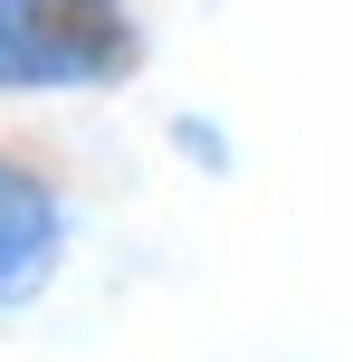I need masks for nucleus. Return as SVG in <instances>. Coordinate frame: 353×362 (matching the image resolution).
<instances>
[{
  "instance_id": "obj_2",
  "label": "nucleus",
  "mask_w": 353,
  "mask_h": 362,
  "mask_svg": "<svg viewBox=\"0 0 353 362\" xmlns=\"http://www.w3.org/2000/svg\"><path fill=\"white\" fill-rule=\"evenodd\" d=\"M76 257V181L38 144L0 134V325L48 305Z\"/></svg>"
},
{
  "instance_id": "obj_1",
  "label": "nucleus",
  "mask_w": 353,
  "mask_h": 362,
  "mask_svg": "<svg viewBox=\"0 0 353 362\" xmlns=\"http://www.w3.org/2000/svg\"><path fill=\"white\" fill-rule=\"evenodd\" d=\"M10 67L29 95H115L144 76V10L134 0H10Z\"/></svg>"
},
{
  "instance_id": "obj_3",
  "label": "nucleus",
  "mask_w": 353,
  "mask_h": 362,
  "mask_svg": "<svg viewBox=\"0 0 353 362\" xmlns=\"http://www.w3.org/2000/svg\"><path fill=\"white\" fill-rule=\"evenodd\" d=\"M163 153H172L191 181H210V191L239 181V134H229L210 105H172V115H163Z\"/></svg>"
},
{
  "instance_id": "obj_4",
  "label": "nucleus",
  "mask_w": 353,
  "mask_h": 362,
  "mask_svg": "<svg viewBox=\"0 0 353 362\" xmlns=\"http://www.w3.org/2000/svg\"><path fill=\"white\" fill-rule=\"evenodd\" d=\"M0 105H19V67H10V0H0Z\"/></svg>"
}]
</instances>
